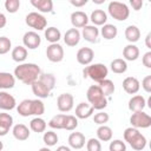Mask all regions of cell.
<instances>
[{"label":"cell","instance_id":"1","mask_svg":"<svg viewBox=\"0 0 151 151\" xmlns=\"http://www.w3.org/2000/svg\"><path fill=\"white\" fill-rule=\"evenodd\" d=\"M41 73L40 67L34 63H22L19 64L13 72L15 79L20 80L25 85H32L35 80H38Z\"/></svg>","mask_w":151,"mask_h":151},{"label":"cell","instance_id":"2","mask_svg":"<svg viewBox=\"0 0 151 151\" xmlns=\"http://www.w3.org/2000/svg\"><path fill=\"white\" fill-rule=\"evenodd\" d=\"M86 98L88 104L98 111L104 110L107 106V98L103 94L98 85H91L86 91Z\"/></svg>","mask_w":151,"mask_h":151},{"label":"cell","instance_id":"3","mask_svg":"<svg viewBox=\"0 0 151 151\" xmlns=\"http://www.w3.org/2000/svg\"><path fill=\"white\" fill-rule=\"evenodd\" d=\"M83 74H84V78H90L93 81L99 83L107 78L109 68H107V66H105L101 63L90 64V65L85 66V68L83 70Z\"/></svg>","mask_w":151,"mask_h":151},{"label":"cell","instance_id":"4","mask_svg":"<svg viewBox=\"0 0 151 151\" xmlns=\"http://www.w3.org/2000/svg\"><path fill=\"white\" fill-rule=\"evenodd\" d=\"M107 11L109 14L118 21H124L130 15L129 6L125 2H120V1H111L107 6Z\"/></svg>","mask_w":151,"mask_h":151},{"label":"cell","instance_id":"5","mask_svg":"<svg viewBox=\"0 0 151 151\" xmlns=\"http://www.w3.org/2000/svg\"><path fill=\"white\" fill-rule=\"evenodd\" d=\"M25 22L35 31H44L47 26V19L39 12H29L25 18Z\"/></svg>","mask_w":151,"mask_h":151},{"label":"cell","instance_id":"6","mask_svg":"<svg viewBox=\"0 0 151 151\" xmlns=\"http://www.w3.org/2000/svg\"><path fill=\"white\" fill-rule=\"evenodd\" d=\"M130 123L132 127L136 129H147L151 126V117L144 112V111H139V112H133L130 117Z\"/></svg>","mask_w":151,"mask_h":151},{"label":"cell","instance_id":"7","mask_svg":"<svg viewBox=\"0 0 151 151\" xmlns=\"http://www.w3.org/2000/svg\"><path fill=\"white\" fill-rule=\"evenodd\" d=\"M46 57L52 63H60L64 59V48L60 44H50L46 48Z\"/></svg>","mask_w":151,"mask_h":151},{"label":"cell","instance_id":"8","mask_svg":"<svg viewBox=\"0 0 151 151\" xmlns=\"http://www.w3.org/2000/svg\"><path fill=\"white\" fill-rule=\"evenodd\" d=\"M74 98L71 93H61L57 98V107L60 112H70L73 109Z\"/></svg>","mask_w":151,"mask_h":151},{"label":"cell","instance_id":"9","mask_svg":"<svg viewBox=\"0 0 151 151\" xmlns=\"http://www.w3.org/2000/svg\"><path fill=\"white\" fill-rule=\"evenodd\" d=\"M22 42L24 46L28 50H35L40 46L41 44V38L35 31H28L24 34L22 37Z\"/></svg>","mask_w":151,"mask_h":151},{"label":"cell","instance_id":"10","mask_svg":"<svg viewBox=\"0 0 151 151\" xmlns=\"http://www.w3.org/2000/svg\"><path fill=\"white\" fill-rule=\"evenodd\" d=\"M71 24L73 28H83L88 25V15L83 11H74L71 13Z\"/></svg>","mask_w":151,"mask_h":151},{"label":"cell","instance_id":"11","mask_svg":"<svg viewBox=\"0 0 151 151\" xmlns=\"http://www.w3.org/2000/svg\"><path fill=\"white\" fill-rule=\"evenodd\" d=\"M81 37L91 42V44H94V42H98L99 41V28L97 26H93V25H86L85 27H83L81 29Z\"/></svg>","mask_w":151,"mask_h":151},{"label":"cell","instance_id":"12","mask_svg":"<svg viewBox=\"0 0 151 151\" xmlns=\"http://www.w3.org/2000/svg\"><path fill=\"white\" fill-rule=\"evenodd\" d=\"M17 107L15 98L7 91H0V110L11 111Z\"/></svg>","mask_w":151,"mask_h":151},{"label":"cell","instance_id":"13","mask_svg":"<svg viewBox=\"0 0 151 151\" xmlns=\"http://www.w3.org/2000/svg\"><path fill=\"white\" fill-rule=\"evenodd\" d=\"M76 58H77V61L80 65L87 66V65H90L92 63V60L94 58V52L90 47H81V48L78 50Z\"/></svg>","mask_w":151,"mask_h":151},{"label":"cell","instance_id":"14","mask_svg":"<svg viewBox=\"0 0 151 151\" xmlns=\"http://www.w3.org/2000/svg\"><path fill=\"white\" fill-rule=\"evenodd\" d=\"M80 39H81V34H80L79 29H77V28H70L64 34V42L70 47L77 46L79 44Z\"/></svg>","mask_w":151,"mask_h":151},{"label":"cell","instance_id":"15","mask_svg":"<svg viewBox=\"0 0 151 151\" xmlns=\"http://www.w3.org/2000/svg\"><path fill=\"white\" fill-rule=\"evenodd\" d=\"M129 110L131 112H139V111H144L145 106H146V100L143 96L140 94H134L130 98L129 100Z\"/></svg>","mask_w":151,"mask_h":151},{"label":"cell","instance_id":"16","mask_svg":"<svg viewBox=\"0 0 151 151\" xmlns=\"http://www.w3.org/2000/svg\"><path fill=\"white\" fill-rule=\"evenodd\" d=\"M67 142H68V146L71 149H74V150H80L86 144L85 136L81 132H72L68 136Z\"/></svg>","mask_w":151,"mask_h":151},{"label":"cell","instance_id":"17","mask_svg":"<svg viewBox=\"0 0 151 151\" xmlns=\"http://www.w3.org/2000/svg\"><path fill=\"white\" fill-rule=\"evenodd\" d=\"M94 109L88 104V103H79L76 106V117L78 119H87L91 116H93Z\"/></svg>","mask_w":151,"mask_h":151},{"label":"cell","instance_id":"18","mask_svg":"<svg viewBox=\"0 0 151 151\" xmlns=\"http://www.w3.org/2000/svg\"><path fill=\"white\" fill-rule=\"evenodd\" d=\"M123 88L129 94H136L140 88V83L136 77H126L123 80Z\"/></svg>","mask_w":151,"mask_h":151},{"label":"cell","instance_id":"19","mask_svg":"<svg viewBox=\"0 0 151 151\" xmlns=\"http://www.w3.org/2000/svg\"><path fill=\"white\" fill-rule=\"evenodd\" d=\"M140 51L134 44H129L123 48V59L125 61H134L139 58Z\"/></svg>","mask_w":151,"mask_h":151},{"label":"cell","instance_id":"20","mask_svg":"<svg viewBox=\"0 0 151 151\" xmlns=\"http://www.w3.org/2000/svg\"><path fill=\"white\" fill-rule=\"evenodd\" d=\"M12 133H13V137L17 139V140H26L29 138V134H31V130L25 125V124H17L13 126L12 129Z\"/></svg>","mask_w":151,"mask_h":151},{"label":"cell","instance_id":"21","mask_svg":"<svg viewBox=\"0 0 151 151\" xmlns=\"http://www.w3.org/2000/svg\"><path fill=\"white\" fill-rule=\"evenodd\" d=\"M15 85V77L9 72H0V90L6 91L13 88Z\"/></svg>","mask_w":151,"mask_h":151},{"label":"cell","instance_id":"22","mask_svg":"<svg viewBox=\"0 0 151 151\" xmlns=\"http://www.w3.org/2000/svg\"><path fill=\"white\" fill-rule=\"evenodd\" d=\"M31 87H32V92H33V94L38 98V99H44V98H47L48 96H50V93H51V91L41 83V81H39V80H35L32 85H31Z\"/></svg>","mask_w":151,"mask_h":151},{"label":"cell","instance_id":"23","mask_svg":"<svg viewBox=\"0 0 151 151\" xmlns=\"http://www.w3.org/2000/svg\"><path fill=\"white\" fill-rule=\"evenodd\" d=\"M88 19L91 20L93 26H103L107 21V14L103 9H94Z\"/></svg>","mask_w":151,"mask_h":151},{"label":"cell","instance_id":"24","mask_svg":"<svg viewBox=\"0 0 151 151\" xmlns=\"http://www.w3.org/2000/svg\"><path fill=\"white\" fill-rule=\"evenodd\" d=\"M124 35L130 44H134L140 38V29L136 25H129L124 31Z\"/></svg>","mask_w":151,"mask_h":151},{"label":"cell","instance_id":"25","mask_svg":"<svg viewBox=\"0 0 151 151\" xmlns=\"http://www.w3.org/2000/svg\"><path fill=\"white\" fill-rule=\"evenodd\" d=\"M27 54H28L27 48H26L25 46H21V45L15 46V47L12 50V52H11V57H12V59H13L14 61L19 63V64H22V63L26 60Z\"/></svg>","mask_w":151,"mask_h":151},{"label":"cell","instance_id":"26","mask_svg":"<svg viewBox=\"0 0 151 151\" xmlns=\"http://www.w3.org/2000/svg\"><path fill=\"white\" fill-rule=\"evenodd\" d=\"M31 5L41 13H51L53 9L52 0H31Z\"/></svg>","mask_w":151,"mask_h":151},{"label":"cell","instance_id":"27","mask_svg":"<svg viewBox=\"0 0 151 151\" xmlns=\"http://www.w3.org/2000/svg\"><path fill=\"white\" fill-rule=\"evenodd\" d=\"M99 33L101 34V37L106 40H112L117 37L118 34V28L117 26H114L113 24H105L101 26Z\"/></svg>","mask_w":151,"mask_h":151},{"label":"cell","instance_id":"28","mask_svg":"<svg viewBox=\"0 0 151 151\" xmlns=\"http://www.w3.org/2000/svg\"><path fill=\"white\" fill-rule=\"evenodd\" d=\"M45 39L50 42V44H57L60 38H61V32L59 28L54 27V26H51V27H47L45 28Z\"/></svg>","mask_w":151,"mask_h":151},{"label":"cell","instance_id":"29","mask_svg":"<svg viewBox=\"0 0 151 151\" xmlns=\"http://www.w3.org/2000/svg\"><path fill=\"white\" fill-rule=\"evenodd\" d=\"M110 68L113 73H117V74H123L127 71V63L122 59V58H117V59H113L110 64Z\"/></svg>","mask_w":151,"mask_h":151},{"label":"cell","instance_id":"30","mask_svg":"<svg viewBox=\"0 0 151 151\" xmlns=\"http://www.w3.org/2000/svg\"><path fill=\"white\" fill-rule=\"evenodd\" d=\"M112 129L107 125H99L97 129V139L100 142H110L112 139Z\"/></svg>","mask_w":151,"mask_h":151},{"label":"cell","instance_id":"31","mask_svg":"<svg viewBox=\"0 0 151 151\" xmlns=\"http://www.w3.org/2000/svg\"><path fill=\"white\" fill-rule=\"evenodd\" d=\"M17 111L21 117L32 116V99H24L17 105Z\"/></svg>","mask_w":151,"mask_h":151},{"label":"cell","instance_id":"32","mask_svg":"<svg viewBox=\"0 0 151 151\" xmlns=\"http://www.w3.org/2000/svg\"><path fill=\"white\" fill-rule=\"evenodd\" d=\"M46 126H47V123L41 117H35L29 122V130H32L33 132H37V133L45 132Z\"/></svg>","mask_w":151,"mask_h":151},{"label":"cell","instance_id":"33","mask_svg":"<svg viewBox=\"0 0 151 151\" xmlns=\"http://www.w3.org/2000/svg\"><path fill=\"white\" fill-rule=\"evenodd\" d=\"M98 86L100 87V90H101V92H103V94L105 97H110L111 94H113V92L116 90L113 81L110 80V79H107V78L104 79V80H101V81H99L98 83Z\"/></svg>","mask_w":151,"mask_h":151},{"label":"cell","instance_id":"34","mask_svg":"<svg viewBox=\"0 0 151 151\" xmlns=\"http://www.w3.org/2000/svg\"><path fill=\"white\" fill-rule=\"evenodd\" d=\"M38 80L41 81L50 91H52L55 86V77L52 73H40Z\"/></svg>","mask_w":151,"mask_h":151},{"label":"cell","instance_id":"35","mask_svg":"<svg viewBox=\"0 0 151 151\" xmlns=\"http://www.w3.org/2000/svg\"><path fill=\"white\" fill-rule=\"evenodd\" d=\"M146 143H147V140H146V138H145V136L140 132L129 145L133 149V150H136V151H142V150H144L145 149V146H146Z\"/></svg>","mask_w":151,"mask_h":151},{"label":"cell","instance_id":"36","mask_svg":"<svg viewBox=\"0 0 151 151\" xmlns=\"http://www.w3.org/2000/svg\"><path fill=\"white\" fill-rule=\"evenodd\" d=\"M64 119H65V114L64 113H59L53 116L50 122H48V126L53 130H61L64 127Z\"/></svg>","mask_w":151,"mask_h":151},{"label":"cell","instance_id":"37","mask_svg":"<svg viewBox=\"0 0 151 151\" xmlns=\"http://www.w3.org/2000/svg\"><path fill=\"white\" fill-rule=\"evenodd\" d=\"M77 127H78V118H77L76 116H72V114H65L63 130L73 131V130H76Z\"/></svg>","mask_w":151,"mask_h":151},{"label":"cell","instance_id":"38","mask_svg":"<svg viewBox=\"0 0 151 151\" xmlns=\"http://www.w3.org/2000/svg\"><path fill=\"white\" fill-rule=\"evenodd\" d=\"M58 139H59V138H58V134H57L54 131L50 130V131H45V132H44L42 140H44V143H45L46 146H48V147L54 146V145L58 143Z\"/></svg>","mask_w":151,"mask_h":151},{"label":"cell","instance_id":"39","mask_svg":"<svg viewBox=\"0 0 151 151\" xmlns=\"http://www.w3.org/2000/svg\"><path fill=\"white\" fill-rule=\"evenodd\" d=\"M45 113V105L41 99H32V116L40 117Z\"/></svg>","mask_w":151,"mask_h":151},{"label":"cell","instance_id":"40","mask_svg":"<svg viewBox=\"0 0 151 151\" xmlns=\"http://www.w3.org/2000/svg\"><path fill=\"white\" fill-rule=\"evenodd\" d=\"M139 133H140V131H139L138 129L130 126V127H126V129L124 130L123 137H124V140H125L127 144H130V143H131V142H132Z\"/></svg>","mask_w":151,"mask_h":151},{"label":"cell","instance_id":"41","mask_svg":"<svg viewBox=\"0 0 151 151\" xmlns=\"http://www.w3.org/2000/svg\"><path fill=\"white\" fill-rule=\"evenodd\" d=\"M110 119V116L109 113L104 112V111H99L97 112L94 116H93V122L97 124V125H105Z\"/></svg>","mask_w":151,"mask_h":151},{"label":"cell","instance_id":"42","mask_svg":"<svg viewBox=\"0 0 151 151\" xmlns=\"http://www.w3.org/2000/svg\"><path fill=\"white\" fill-rule=\"evenodd\" d=\"M109 151H126V144L122 139H114L110 143Z\"/></svg>","mask_w":151,"mask_h":151},{"label":"cell","instance_id":"43","mask_svg":"<svg viewBox=\"0 0 151 151\" xmlns=\"http://www.w3.org/2000/svg\"><path fill=\"white\" fill-rule=\"evenodd\" d=\"M12 42L7 37H0V54H6L11 51Z\"/></svg>","mask_w":151,"mask_h":151},{"label":"cell","instance_id":"44","mask_svg":"<svg viewBox=\"0 0 151 151\" xmlns=\"http://www.w3.org/2000/svg\"><path fill=\"white\" fill-rule=\"evenodd\" d=\"M5 8L8 13H17L20 8V0H6Z\"/></svg>","mask_w":151,"mask_h":151},{"label":"cell","instance_id":"45","mask_svg":"<svg viewBox=\"0 0 151 151\" xmlns=\"http://www.w3.org/2000/svg\"><path fill=\"white\" fill-rule=\"evenodd\" d=\"M86 150L87 151H101V143L97 138H90L86 142Z\"/></svg>","mask_w":151,"mask_h":151},{"label":"cell","instance_id":"46","mask_svg":"<svg viewBox=\"0 0 151 151\" xmlns=\"http://www.w3.org/2000/svg\"><path fill=\"white\" fill-rule=\"evenodd\" d=\"M0 124L7 129H11L13 125V117L9 113L6 112H1L0 113Z\"/></svg>","mask_w":151,"mask_h":151},{"label":"cell","instance_id":"47","mask_svg":"<svg viewBox=\"0 0 151 151\" xmlns=\"http://www.w3.org/2000/svg\"><path fill=\"white\" fill-rule=\"evenodd\" d=\"M142 87L146 93L151 92V76H146L143 80H142Z\"/></svg>","mask_w":151,"mask_h":151},{"label":"cell","instance_id":"48","mask_svg":"<svg viewBox=\"0 0 151 151\" xmlns=\"http://www.w3.org/2000/svg\"><path fill=\"white\" fill-rule=\"evenodd\" d=\"M142 63L146 68H151V51H147L146 53H144L142 58Z\"/></svg>","mask_w":151,"mask_h":151},{"label":"cell","instance_id":"49","mask_svg":"<svg viewBox=\"0 0 151 151\" xmlns=\"http://www.w3.org/2000/svg\"><path fill=\"white\" fill-rule=\"evenodd\" d=\"M130 5L132 6V8L134 11H139L143 7L144 2H143V0H130Z\"/></svg>","mask_w":151,"mask_h":151},{"label":"cell","instance_id":"50","mask_svg":"<svg viewBox=\"0 0 151 151\" xmlns=\"http://www.w3.org/2000/svg\"><path fill=\"white\" fill-rule=\"evenodd\" d=\"M70 4L74 7H83L87 4V0H70Z\"/></svg>","mask_w":151,"mask_h":151},{"label":"cell","instance_id":"51","mask_svg":"<svg viewBox=\"0 0 151 151\" xmlns=\"http://www.w3.org/2000/svg\"><path fill=\"white\" fill-rule=\"evenodd\" d=\"M6 24H7L6 15H5L4 13H1V12H0V29H1V28H4V27L6 26Z\"/></svg>","mask_w":151,"mask_h":151},{"label":"cell","instance_id":"52","mask_svg":"<svg viewBox=\"0 0 151 151\" xmlns=\"http://www.w3.org/2000/svg\"><path fill=\"white\" fill-rule=\"evenodd\" d=\"M8 132H9V129H7V127H5V126H2V125L0 124V137L6 136Z\"/></svg>","mask_w":151,"mask_h":151},{"label":"cell","instance_id":"53","mask_svg":"<svg viewBox=\"0 0 151 151\" xmlns=\"http://www.w3.org/2000/svg\"><path fill=\"white\" fill-rule=\"evenodd\" d=\"M150 39H151V33H147V35L145 37V45H146V47H147V48H151Z\"/></svg>","mask_w":151,"mask_h":151},{"label":"cell","instance_id":"54","mask_svg":"<svg viewBox=\"0 0 151 151\" xmlns=\"http://www.w3.org/2000/svg\"><path fill=\"white\" fill-rule=\"evenodd\" d=\"M55 151H71V147L70 146H66V145H60L57 147Z\"/></svg>","mask_w":151,"mask_h":151},{"label":"cell","instance_id":"55","mask_svg":"<svg viewBox=\"0 0 151 151\" xmlns=\"http://www.w3.org/2000/svg\"><path fill=\"white\" fill-rule=\"evenodd\" d=\"M39 151H52V150H51L48 146H44V147H40Z\"/></svg>","mask_w":151,"mask_h":151},{"label":"cell","instance_id":"56","mask_svg":"<svg viewBox=\"0 0 151 151\" xmlns=\"http://www.w3.org/2000/svg\"><path fill=\"white\" fill-rule=\"evenodd\" d=\"M93 2H96V4H103L104 0H93Z\"/></svg>","mask_w":151,"mask_h":151},{"label":"cell","instance_id":"57","mask_svg":"<svg viewBox=\"0 0 151 151\" xmlns=\"http://www.w3.org/2000/svg\"><path fill=\"white\" fill-rule=\"evenodd\" d=\"M2 149H4V143L0 140V151H2Z\"/></svg>","mask_w":151,"mask_h":151}]
</instances>
